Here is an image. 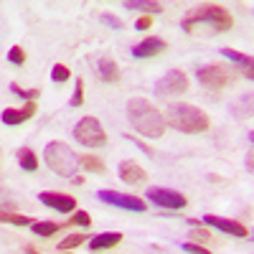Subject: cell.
<instances>
[{
  "instance_id": "33",
  "label": "cell",
  "mask_w": 254,
  "mask_h": 254,
  "mask_svg": "<svg viewBox=\"0 0 254 254\" xmlns=\"http://www.w3.org/2000/svg\"><path fill=\"white\" fill-rule=\"evenodd\" d=\"M127 140H132V142H135L137 147H142V153H147V155H150V158L155 155V150H153V147H147V145H145L142 140H135V137H127Z\"/></svg>"
},
{
  "instance_id": "19",
  "label": "cell",
  "mask_w": 254,
  "mask_h": 254,
  "mask_svg": "<svg viewBox=\"0 0 254 254\" xmlns=\"http://www.w3.org/2000/svg\"><path fill=\"white\" fill-rule=\"evenodd\" d=\"M127 10H142V13H160L163 5L160 3H153V0H127L122 3Z\"/></svg>"
},
{
  "instance_id": "23",
  "label": "cell",
  "mask_w": 254,
  "mask_h": 254,
  "mask_svg": "<svg viewBox=\"0 0 254 254\" xmlns=\"http://www.w3.org/2000/svg\"><path fill=\"white\" fill-rule=\"evenodd\" d=\"M81 102H84V79L79 76L76 84H74V94H71L69 104H71V107H81Z\"/></svg>"
},
{
  "instance_id": "20",
  "label": "cell",
  "mask_w": 254,
  "mask_h": 254,
  "mask_svg": "<svg viewBox=\"0 0 254 254\" xmlns=\"http://www.w3.org/2000/svg\"><path fill=\"white\" fill-rule=\"evenodd\" d=\"M79 165L87 168L89 173H107V165H104V160L97 158V155H81L79 158Z\"/></svg>"
},
{
  "instance_id": "16",
  "label": "cell",
  "mask_w": 254,
  "mask_h": 254,
  "mask_svg": "<svg viewBox=\"0 0 254 254\" xmlns=\"http://www.w3.org/2000/svg\"><path fill=\"white\" fill-rule=\"evenodd\" d=\"M122 242V234L120 231H104V234H97L92 242H89V249L92 252H99V249H112Z\"/></svg>"
},
{
  "instance_id": "18",
  "label": "cell",
  "mask_w": 254,
  "mask_h": 254,
  "mask_svg": "<svg viewBox=\"0 0 254 254\" xmlns=\"http://www.w3.org/2000/svg\"><path fill=\"white\" fill-rule=\"evenodd\" d=\"M18 163H20V168H23L26 173H33L38 168V158H36V153L31 150V147H20L18 150Z\"/></svg>"
},
{
  "instance_id": "11",
  "label": "cell",
  "mask_w": 254,
  "mask_h": 254,
  "mask_svg": "<svg viewBox=\"0 0 254 254\" xmlns=\"http://www.w3.org/2000/svg\"><path fill=\"white\" fill-rule=\"evenodd\" d=\"M201 224H203V226H214V229L224 231V234L239 237V239H244V237L249 234V229H247L244 224L231 221V219H221V216H203V219H201Z\"/></svg>"
},
{
  "instance_id": "6",
  "label": "cell",
  "mask_w": 254,
  "mask_h": 254,
  "mask_svg": "<svg viewBox=\"0 0 254 254\" xmlns=\"http://www.w3.org/2000/svg\"><path fill=\"white\" fill-rule=\"evenodd\" d=\"M147 201L160 206V208H171V211H178V208L188 206V198L183 193H178V190H173V188H163V186L147 188Z\"/></svg>"
},
{
  "instance_id": "29",
  "label": "cell",
  "mask_w": 254,
  "mask_h": 254,
  "mask_svg": "<svg viewBox=\"0 0 254 254\" xmlns=\"http://www.w3.org/2000/svg\"><path fill=\"white\" fill-rule=\"evenodd\" d=\"M102 23H107V26L115 28V31H122V20L115 18V15H110V13H102Z\"/></svg>"
},
{
  "instance_id": "14",
  "label": "cell",
  "mask_w": 254,
  "mask_h": 254,
  "mask_svg": "<svg viewBox=\"0 0 254 254\" xmlns=\"http://www.w3.org/2000/svg\"><path fill=\"white\" fill-rule=\"evenodd\" d=\"M120 178L130 186H137L147 178V173L142 171V165H137L135 160H122L120 163Z\"/></svg>"
},
{
  "instance_id": "1",
  "label": "cell",
  "mask_w": 254,
  "mask_h": 254,
  "mask_svg": "<svg viewBox=\"0 0 254 254\" xmlns=\"http://www.w3.org/2000/svg\"><path fill=\"white\" fill-rule=\"evenodd\" d=\"M127 120L135 127V132H140L142 137H163L165 132V117L163 112L155 107L153 102H147L142 97H132L127 102Z\"/></svg>"
},
{
  "instance_id": "24",
  "label": "cell",
  "mask_w": 254,
  "mask_h": 254,
  "mask_svg": "<svg viewBox=\"0 0 254 254\" xmlns=\"http://www.w3.org/2000/svg\"><path fill=\"white\" fill-rule=\"evenodd\" d=\"M8 61L13 64V66H23V64H26V51L20 49V46H13L8 51Z\"/></svg>"
},
{
  "instance_id": "26",
  "label": "cell",
  "mask_w": 254,
  "mask_h": 254,
  "mask_svg": "<svg viewBox=\"0 0 254 254\" xmlns=\"http://www.w3.org/2000/svg\"><path fill=\"white\" fill-rule=\"evenodd\" d=\"M81 242H84V234H69V237H64V239H61L59 249H61V252H66V249H74V247H79Z\"/></svg>"
},
{
  "instance_id": "4",
  "label": "cell",
  "mask_w": 254,
  "mask_h": 254,
  "mask_svg": "<svg viewBox=\"0 0 254 254\" xmlns=\"http://www.w3.org/2000/svg\"><path fill=\"white\" fill-rule=\"evenodd\" d=\"M44 160L61 178H74V173L79 171V155L61 140H54L44 147Z\"/></svg>"
},
{
  "instance_id": "10",
  "label": "cell",
  "mask_w": 254,
  "mask_h": 254,
  "mask_svg": "<svg viewBox=\"0 0 254 254\" xmlns=\"http://www.w3.org/2000/svg\"><path fill=\"white\" fill-rule=\"evenodd\" d=\"M38 201L59 211V214H71V211H76V198L69 196V193H56V190H44V193H38Z\"/></svg>"
},
{
  "instance_id": "34",
  "label": "cell",
  "mask_w": 254,
  "mask_h": 254,
  "mask_svg": "<svg viewBox=\"0 0 254 254\" xmlns=\"http://www.w3.org/2000/svg\"><path fill=\"white\" fill-rule=\"evenodd\" d=\"M26 254H38V252H36L33 247H26Z\"/></svg>"
},
{
  "instance_id": "17",
  "label": "cell",
  "mask_w": 254,
  "mask_h": 254,
  "mask_svg": "<svg viewBox=\"0 0 254 254\" xmlns=\"http://www.w3.org/2000/svg\"><path fill=\"white\" fill-rule=\"evenodd\" d=\"M221 56L224 59H229V61H234V64H239V66H244L247 71V79H252V56H247V54H239V51H234V49H221Z\"/></svg>"
},
{
  "instance_id": "30",
  "label": "cell",
  "mask_w": 254,
  "mask_h": 254,
  "mask_svg": "<svg viewBox=\"0 0 254 254\" xmlns=\"http://www.w3.org/2000/svg\"><path fill=\"white\" fill-rule=\"evenodd\" d=\"M183 247V252H188V254H211L206 247H198V244H193V242H186V244H181Z\"/></svg>"
},
{
  "instance_id": "5",
  "label": "cell",
  "mask_w": 254,
  "mask_h": 254,
  "mask_svg": "<svg viewBox=\"0 0 254 254\" xmlns=\"http://www.w3.org/2000/svg\"><path fill=\"white\" fill-rule=\"evenodd\" d=\"M74 137L84 147H102L107 142V132H104V127L97 117H81L74 125Z\"/></svg>"
},
{
  "instance_id": "31",
  "label": "cell",
  "mask_w": 254,
  "mask_h": 254,
  "mask_svg": "<svg viewBox=\"0 0 254 254\" xmlns=\"http://www.w3.org/2000/svg\"><path fill=\"white\" fill-rule=\"evenodd\" d=\"M150 26H153L150 15H140V18H137V23H135V28H137V31H147Z\"/></svg>"
},
{
  "instance_id": "32",
  "label": "cell",
  "mask_w": 254,
  "mask_h": 254,
  "mask_svg": "<svg viewBox=\"0 0 254 254\" xmlns=\"http://www.w3.org/2000/svg\"><path fill=\"white\" fill-rule=\"evenodd\" d=\"M190 237H193V239H203V242L211 239V234H208L206 229H193V231H190Z\"/></svg>"
},
{
  "instance_id": "21",
  "label": "cell",
  "mask_w": 254,
  "mask_h": 254,
  "mask_svg": "<svg viewBox=\"0 0 254 254\" xmlns=\"http://www.w3.org/2000/svg\"><path fill=\"white\" fill-rule=\"evenodd\" d=\"M31 229L38 237H51V234H59L61 231V224H56V221H33Z\"/></svg>"
},
{
  "instance_id": "28",
  "label": "cell",
  "mask_w": 254,
  "mask_h": 254,
  "mask_svg": "<svg viewBox=\"0 0 254 254\" xmlns=\"http://www.w3.org/2000/svg\"><path fill=\"white\" fill-rule=\"evenodd\" d=\"M69 224H74V226H81V229H87L89 224H92V216L87 214V211H76V214L71 216V221Z\"/></svg>"
},
{
  "instance_id": "27",
  "label": "cell",
  "mask_w": 254,
  "mask_h": 254,
  "mask_svg": "<svg viewBox=\"0 0 254 254\" xmlns=\"http://www.w3.org/2000/svg\"><path fill=\"white\" fill-rule=\"evenodd\" d=\"M71 76V71H69V66H64V64H56V66L51 69V79L54 81H66Z\"/></svg>"
},
{
  "instance_id": "25",
  "label": "cell",
  "mask_w": 254,
  "mask_h": 254,
  "mask_svg": "<svg viewBox=\"0 0 254 254\" xmlns=\"http://www.w3.org/2000/svg\"><path fill=\"white\" fill-rule=\"evenodd\" d=\"M10 92H13V94H18V97H26L28 102H36V97H41V89H20L15 81L10 84Z\"/></svg>"
},
{
  "instance_id": "3",
  "label": "cell",
  "mask_w": 254,
  "mask_h": 254,
  "mask_svg": "<svg viewBox=\"0 0 254 254\" xmlns=\"http://www.w3.org/2000/svg\"><path fill=\"white\" fill-rule=\"evenodd\" d=\"M165 125L176 127L178 132H186V135H196V132H206L208 130V115L203 110H198L196 104H183V102H176L168 107V115H165Z\"/></svg>"
},
{
  "instance_id": "8",
  "label": "cell",
  "mask_w": 254,
  "mask_h": 254,
  "mask_svg": "<svg viewBox=\"0 0 254 254\" xmlns=\"http://www.w3.org/2000/svg\"><path fill=\"white\" fill-rule=\"evenodd\" d=\"M183 92H188V76L178 69L165 71L155 81V94L158 97H176V94H183Z\"/></svg>"
},
{
  "instance_id": "7",
  "label": "cell",
  "mask_w": 254,
  "mask_h": 254,
  "mask_svg": "<svg viewBox=\"0 0 254 254\" xmlns=\"http://www.w3.org/2000/svg\"><path fill=\"white\" fill-rule=\"evenodd\" d=\"M97 198L102 203H110V206H117V208H125V211H135V214H145L147 211V203L137 196H130V193H117V190H97Z\"/></svg>"
},
{
  "instance_id": "22",
  "label": "cell",
  "mask_w": 254,
  "mask_h": 254,
  "mask_svg": "<svg viewBox=\"0 0 254 254\" xmlns=\"http://www.w3.org/2000/svg\"><path fill=\"white\" fill-rule=\"evenodd\" d=\"M0 224H13V226H31L33 221H31L26 214H5V211H0Z\"/></svg>"
},
{
  "instance_id": "9",
  "label": "cell",
  "mask_w": 254,
  "mask_h": 254,
  "mask_svg": "<svg viewBox=\"0 0 254 254\" xmlns=\"http://www.w3.org/2000/svg\"><path fill=\"white\" fill-rule=\"evenodd\" d=\"M196 76H198V81L203 84L206 89H214V92L224 89L229 84V74H226L224 66H219V64H206V66H201L196 71Z\"/></svg>"
},
{
  "instance_id": "15",
  "label": "cell",
  "mask_w": 254,
  "mask_h": 254,
  "mask_svg": "<svg viewBox=\"0 0 254 254\" xmlns=\"http://www.w3.org/2000/svg\"><path fill=\"white\" fill-rule=\"evenodd\" d=\"M97 74H99V79H102V81H107V84L120 81V66H117V64H115L110 56L99 59V64H97Z\"/></svg>"
},
{
  "instance_id": "13",
  "label": "cell",
  "mask_w": 254,
  "mask_h": 254,
  "mask_svg": "<svg viewBox=\"0 0 254 254\" xmlns=\"http://www.w3.org/2000/svg\"><path fill=\"white\" fill-rule=\"evenodd\" d=\"M33 115H36V102H26L20 110H15V107H8V110H3L0 120H3V125H8V127H15V125H20V122L31 120Z\"/></svg>"
},
{
  "instance_id": "2",
  "label": "cell",
  "mask_w": 254,
  "mask_h": 254,
  "mask_svg": "<svg viewBox=\"0 0 254 254\" xmlns=\"http://www.w3.org/2000/svg\"><path fill=\"white\" fill-rule=\"evenodd\" d=\"M183 31L193 33L198 26H208L214 33H221V31H229L231 26H234V18H231V13L221 5H214V3H206V5H198L193 8L186 18H183Z\"/></svg>"
},
{
  "instance_id": "12",
  "label": "cell",
  "mask_w": 254,
  "mask_h": 254,
  "mask_svg": "<svg viewBox=\"0 0 254 254\" xmlns=\"http://www.w3.org/2000/svg\"><path fill=\"white\" fill-rule=\"evenodd\" d=\"M165 41L163 38H158V36H147V38H142L140 44H135L132 46V56L135 59H153V56H158L160 51H165Z\"/></svg>"
}]
</instances>
